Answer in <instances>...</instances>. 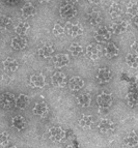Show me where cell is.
I'll use <instances>...</instances> for the list:
<instances>
[{
	"instance_id": "cell-1",
	"label": "cell",
	"mask_w": 138,
	"mask_h": 148,
	"mask_svg": "<svg viewBox=\"0 0 138 148\" xmlns=\"http://www.w3.org/2000/svg\"><path fill=\"white\" fill-rule=\"evenodd\" d=\"M113 103V96L110 92L104 91L97 96V104L100 109H108Z\"/></svg>"
},
{
	"instance_id": "cell-2",
	"label": "cell",
	"mask_w": 138,
	"mask_h": 148,
	"mask_svg": "<svg viewBox=\"0 0 138 148\" xmlns=\"http://www.w3.org/2000/svg\"><path fill=\"white\" fill-rule=\"evenodd\" d=\"M0 104H1L2 108L12 110L15 107H17V99L12 93L6 92V93H3L0 96Z\"/></svg>"
},
{
	"instance_id": "cell-3",
	"label": "cell",
	"mask_w": 138,
	"mask_h": 148,
	"mask_svg": "<svg viewBox=\"0 0 138 148\" xmlns=\"http://www.w3.org/2000/svg\"><path fill=\"white\" fill-rule=\"evenodd\" d=\"M112 77H113V74H112L110 69H108V67H101L97 72L96 80L100 84H106L109 81H111Z\"/></svg>"
},
{
	"instance_id": "cell-4",
	"label": "cell",
	"mask_w": 138,
	"mask_h": 148,
	"mask_svg": "<svg viewBox=\"0 0 138 148\" xmlns=\"http://www.w3.org/2000/svg\"><path fill=\"white\" fill-rule=\"evenodd\" d=\"M111 31L106 26H100L95 32V40L99 42H108L111 37Z\"/></svg>"
},
{
	"instance_id": "cell-5",
	"label": "cell",
	"mask_w": 138,
	"mask_h": 148,
	"mask_svg": "<svg viewBox=\"0 0 138 148\" xmlns=\"http://www.w3.org/2000/svg\"><path fill=\"white\" fill-rule=\"evenodd\" d=\"M64 30H66V34L70 35L72 37H78L80 35L83 34V27L80 24H74V23H67L64 26Z\"/></svg>"
},
{
	"instance_id": "cell-6",
	"label": "cell",
	"mask_w": 138,
	"mask_h": 148,
	"mask_svg": "<svg viewBox=\"0 0 138 148\" xmlns=\"http://www.w3.org/2000/svg\"><path fill=\"white\" fill-rule=\"evenodd\" d=\"M59 14H60V17L63 19H72L77 15V8L75 6V4L66 3L59 8Z\"/></svg>"
},
{
	"instance_id": "cell-7",
	"label": "cell",
	"mask_w": 138,
	"mask_h": 148,
	"mask_svg": "<svg viewBox=\"0 0 138 148\" xmlns=\"http://www.w3.org/2000/svg\"><path fill=\"white\" fill-rule=\"evenodd\" d=\"M49 136L52 141H62L67 138V132L60 126H53L49 130Z\"/></svg>"
},
{
	"instance_id": "cell-8",
	"label": "cell",
	"mask_w": 138,
	"mask_h": 148,
	"mask_svg": "<svg viewBox=\"0 0 138 148\" xmlns=\"http://www.w3.org/2000/svg\"><path fill=\"white\" fill-rule=\"evenodd\" d=\"M98 128L99 131L103 134H109L115 130V124L112 120L107 118H103L99 121L98 123Z\"/></svg>"
},
{
	"instance_id": "cell-9",
	"label": "cell",
	"mask_w": 138,
	"mask_h": 148,
	"mask_svg": "<svg viewBox=\"0 0 138 148\" xmlns=\"http://www.w3.org/2000/svg\"><path fill=\"white\" fill-rule=\"evenodd\" d=\"M128 26L129 25H128V22H127V21H124V20L116 21V22H114L113 24L109 27V29H110L112 34L119 35V34H123V33H125V32L127 31Z\"/></svg>"
},
{
	"instance_id": "cell-10",
	"label": "cell",
	"mask_w": 138,
	"mask_h": 148,
	"mask_svg": "<svg viewBox=\"0 0 138 148\" xmlns=\"http://www.w3.org/2000/svg\"><path fill=\"white\" fill-rule=\"evenodd\" d=\"M51 82L54 86L62 88V87H64L67 85V76L62 72H56L52 76Z\"/></svg>"
},
{
	"instance_id": "cell-11",
	"label": "cell",
	"mask_w": 138,
	"mask_h": 148,
	"mask_svg": "<svg viewBox=\"0 0 138 148\" xmlns=\"http://www.w3.org/2000/svg\"><path fill=\"white\" fill-rule=\"evenodd\" d=\"M69 62H70V57L68 54L60 53V54H57L53 57V64H54V66L56 69H61V67L66 66Z\"/></svg>"
},
{
	"instance_id": "cell-12",
	"label": "cell",
	"mask_w": 138,
	"mask_h": 148,
	"mask_svg": "<svg viewBox=\"0 0 138 148\" xmlns=\"http://www.w3.org/2000/svg\"><path fill=\"white\" fill-rule=\"evenodd\" d=\"M27 45V40L25 38L24 35H17V36L12 37V42H10V46L14 50H20L24 49Z\"/></svg>"
},
{
	"instance_id": "cell-13",
	"label": "cell",
	"mask_w": 138,
	"mask_h": 148,
	"mask_svg": "<svg viewBox=\"0 0 138 148\" xmlns=\"http://www.w3.org/2000/svg\"><path fill=\"white\" fill-rule=\"evenodd\" d=\"M103 52H104V55H105L107 58L112 59V58H114V57L118 56V54H119V50H118V48L116 47L113 42H108V44L104 47Z\"/></svg>"
},
{
	"instance_id": "cell-14",
	"label": "cell",
	"mask_w": 138,
	"mask_h": 148,
	"mask_svg": "<svg viewBox=\"0 0 138 148\" xmlns=\"http://www.w3.org/2000/svg\"><path fill=\"white\" fill-rule=\"evenodd\" d=\"M33 113L37 116H41L43 118L47 117V115L49 114V108H48V105L45 103V101H39L37 103L33 108Z\"/></svg>"
},
{
	"instance_id": "cell-15",
	"label": "cell",
	"mask_w": 138,
	"mask_h": 148,
	"mask_svg": "<svg viewBox=\"0 0 138 148\" xmlns=\"http://www.w3.org/2000/svg\"><path fill=\"white\" fill-rule=\"evenodd\" d=\"M30 84L37 88H43L46 85V78L42 74H35L30 76Z\"/></svg>"
},
{
	"instance_id": "cell-16",
	"label": "cell",
	"mask_w": 138,
	"mask_h": 148,
	"mask_svg": "<svg viewBox=\"0 0 138 148\" xmlns=\"http://www.w3.org/2000/svg\"><path fill=\"white\" fill-rule=\"evenodd\" d=\"M109 14H110L112 19H119L124 14L121 5L117 2H112L110 8H109Z\"/></svg>"
},
{
	"instance_id": "cell-17",
	"label": "cell",
	"mask_w": 138,
	"mask_h": 148,
	"mask_svg": "<svg viewBox=\"0 0 138 148\" xmlns=\"http://www.w3.org/2000/svg\"><path fill=\"white\" fill-rule=\"evenodd\" d=\"M26 124H27V121L21 115H18V116H15L12 119V127L17 130V131L21 132L23 131L25 127H26Z\"/></svg>"
},
{
	"instance_id": "cell-18",
	"label": "cell",
	"mask_w": 138,
	"mask_h": 148,
	"mask_svg": "<svg viewBox=\"0 0 138 148\" xmlns=\"http://www.w3.org/2000/svg\"><path fill=\"white\" fill-rule=\"evenodd\" d=\"M21 14L24 18H30L32 16H34L37 14V8L32 3L27 2L25 3L21 8Z\"/></svg>"
},
{
	"instance_id": "cell-19",
	"label": "cell",
	"mask_w": 138,
	"mask_h": 148,
	"mask_svg": "<svg viewBox=\"0 0 138 148\" xmlns=\"http://www.w3.org/2000/svg\"><path fill=\"white\" fill-rule=\"evenodd\" d=\"M86 55L89 59L97 60L101 57V50L95 45H89L86 48Z\"/></svg>"
},
{
	"instance_id": "cell-20",
	"label": "cell",
	"mask_w": 138,
	"mask_h": 148,
	"mask_svg": "<svg viewBox=\"0 0 138 148\" xmlns=\"http://www.w3.org/2000/svg\"><path fill=\"white\" fill-rule=\"evenodd\" d=\"M54 47L51 44H45L39 49V55L42 58H49L54 53Z\"/></svg>"
},
{
	"instance_id": "cell-21",
	"label": "cell",
	"mask_w": 138,
	"mask_h": 148,
	"mask_svg": "<svg viewBox=\"0 0 138 148\" xmlns=\"http://www.w3.org/2000/svg\"><path fill=\"white\" fill-rule=\"evenodd\" d=\"M18 66H19V64H18L17 60L14 59V58H10V57L6 58L3 61V67L8 73H15L18 69Z\"/></svg>"
},
{
	"instance_id": "cell-22",
	"label": "cell",
	"mask_w": 138,
	"mask_h": 148,
	"mask_svg": "<svg viewBox=\"0 0 138 148\" xmlns=\"http://www.w3.org/2000/svg\"><path fill=\"white\" fill-rule=\"evenodd\" d=\"M83 86H84V81L80 77H73L69 81V87L73 91L80 90Z\"/></svg>"
},
{
	"instance_id": "cell-23",
	"label": "cell",
	"mask_w": 138,
	"mask_h": 148,
	"mask_svg": "<svg viewBox=\"0 0 138 148\" xmlns=\"http://www.w3.org/2000/svg\"><path fill=\"white\" fill-rule=\"evenodd\" d=\"M86 21L89 25H91V26H97V25L100 24L102 21L101 15H100L98 12H90L87 14Z\"/></svg>"
},
{
	"instance_id": "cell-24",
	"label": "cell",
	"mask_w": 138,
	"mask_h": 148,
	"mask_svg": "<svg viewBox=\"0 0 138 148\" xmlns=\"http://www.w3.org/2000/svg\"><path fill=\"white\" fill-rule=\"evenodd\" d=\"M77 103L82 108H88L91 104V97L88 93H83L78 95L77 97Z\"/></svg>"
},
{
	"instance_id": "cell-25",
	"label": "cell",
	"mask_w": 138,
	"mask_h": 148,
	"mask_svg": "<svg viewBox=\"0 0 138 148\" xmlns=\"http://www.w3.org/2000/svg\"><path fill=\"white\" fill-rule=\"evenodd\" d=\"M126 145L128 146H137L138 145V135L135 132H129L127 136L124 139Z\"/></svg>"
},
{
	"instance_id": "cell-26",
	"label": "cell",
	"mask_w": 138,
	"mask_h": 148,
	"mask_svg": "<svg viewBox=\"0 0 138 148\" xmlns=\"http://www.w3.org/2000/svg\"><path fill=\"white\" fill-rule=\"evenodd\" d=\"M79 125L83 128H91L94 125V118L90 115H83L79 120Z\"/></svg>"
},
{
	"instance_id": "cell-27",
	"label": "cell",
	"mask_w": 138,
	"mask_h": 148,
	"mask_svg": "<svg viewBox=\"0 0 138 148\" xmlns=\"http://www.w3.org/2000/svg\"><path fill=\"white\" fill-rule=\"evenodd\" d=\"M126 63L132 69L138 67V54L136 53H129L126 56Z\"/></svg>"
},
{
	"instance_id": "cell-28",
	"label": "cell",
	"mask_w": 138,
	"mask_h": 148,
	"mask_svg": "<svg viewBox=\"0 0 138 148\" xmlns=\"http://www.w3.org/2000/svg\"><path fill=\"white\" fill-rule=\"evenodd\" d=\"M28 105H29V96L21 93L17 97V108H19L20 110H24Z\"/></svg>"
},
{
	"instance_id": "cell-29",
	"label": "cell",
	"mask_w": 138,
	"mask_h": 148,
	"mask_svg": "<svg viewBox=\"0 0 138 148\" xmlns=\"http://www.w3.org/2000/svg\"><path fill=\"white\" fill-rule=\"evenodd\" d=\"M29 28H30L29 23L24 22V21H23V22H20L19 24L16 26L15 31H16V33H17L18 35H25L28 32Z\"/></svg>"
},
{
	"instance_id": "cell-30",
	"label": "cell",
	"mask_w": 138,
	"mask_h": 148,
	"mask_svg": "<svg viewBox=\"0 0 138 148\" xmlns=\"http://www.w3.org/2000/svg\"><path fill=\"white\" fill-rule=\"evenodd\" d=\"M127 103L130 107L138 106V91H130L127 95Z\"/></svg>"
},
{
	"instance_id": "cell-31",
	"label": "cell",
	"mask_w": 138,
	"mask_h": 148,
	"mask_svg": "<svg viewBox=\"0 0 138 148\" xmlns=\"http://www.w3.org/2000/svg\"><path fill=\"white\" fill-rule=\"evenodd\" d=\"M126 12L127 14H128L129 16H131V17H135V16L138 15V3L137 2H130L128 3V5H127L126 8Z\"/></svg>"
},
{
	"instance_id": "cell-32",
	"label": "cell",
	"mask_w": 138,
	"mask_h": 148,
	"mask_svg": "<svg viewBox=\"0 0 138 148\" xmlns=\"http://www.w3.org/2000/svg\"><path fill=\"white\" fill-rule=\"evenodd\" d=\"M69 50L73 56H81V55L83 54V48L79 44H77V42L72 44L71 46H70Z\"/></svg>"
},
{
	"instance_id": "cell-33",
	"label": "cell",
	"mask_w": 138,
	"mask_h": 148,
	"mask_svg": "<svg viewBox=\"0 0 138 148\" xmlns=\"http://www.w3.org/2000/svg\"><path fill=\"white\" fill-rule=\"evenodd\" d=\"M12 23V18L10 16L6 15H2L0 17V25H1V28L2 29H8Z\"/></svg>"
},
{
	"instance_id": "cell-34",
	"label": "cell",
	"mask_w": 138,
	"mask_h": 148,
	"mask_svg": "<svg viewBox=\"0 0 138 148\" xmlns=\"http://www.w3.org/2000/svg\"><path fill=\"white\" fill-rule=\"evenodd\" d=\"M53 34L55 35V36H63L64 34H66V30H64V27H62L61 25L58 24V23H56V24L54 25V27H53Z\"/></svg>"
},
{
	"instance_id": "cell-35",
	"label": "cell",
	"mask_w": 138,
	"mask_h": 148,
	"mask_svg": "<svg viewBox=\"0 0 138 148\" xmlns=\"http://www.w3.org/2000/svg\"><path fill=\"white\" fill-rule=\"evenodd\" d=\"M10 143V135L6 132H2L0 135V146L1 147H5Z\"/></svg>"
},
{
	"instance_id": "cell-36",
	"label": "cell",
	"mask_w": 138,
	"mask_h": 148,
	"mask_svg": "<svg viewBox=\"0 0 138 148\" xmlns=\"http://www.w3.org/2000/svg\"><path fill=\"white\" fill-rule=\"evenodd\" d=\"M131 49L133 50L134 53L138 54V40H135V42H134L133 44L131 45Z\"/></svg>"
},
{
	"instance_id": "cell-37",
	"label": "cell",
	"mask_w": 138,
	"mask_h": 148,
	"mask_svg": "<svg viewBox=\"0 0 138 148\" xmlns=\"http://www.w3.org/2000/svg\"><path fill=\"white\" fill-rule=\"evenodd\" d=\"M4 1L10 5H16V4H18L21 0H4Z\"/></svg>"
},
{
	"instance_id": "cell-38",
	"label": "cell",
	"mask_w": 138,
	"mask_h": 148,
	"mask_svg": "<svg viewBox=\"0 0 138 148\" xmlns=\"http://www.w3.org/2000/svg\"><path fill=\"white\" fill-rule=\"evenodd\" d=\"M133 23H134V26L138 29V15L133 18Z\"/></svg>"
},
{
	"instance_id": "cell-39",
	"label": "cell",
	"mask_w": 138,
	"mask_h": 148,
	"mask_svg": "<svg viewBox=\"0 0 138 148\" xmlns=\"http://www.w3.org/2000/svg\"><path fill=\"white\" fill-rule=\"evenodd\" d=\"M66 3H71V4H75L76 2H78V0H64Z\"/></svg>"
},
{
	"instance_id": "cell-40",
	"label": "cell",
	"mask_w": 138,
	"mask_h": 148,
	"mask_svg": "<svg viewBox=\"0 0 138 148\" xmlns=\"http://www.w3.org/2000/svg\"><path fill=\"white\" fill-rule=\"evenodd\" d=\"M90 3H94V4H99V3H101L102 0H88Z\"/></svg>"
},
{
	"instance_id": "cell-41",
	"label": "cell",
	"mask_w": 138,
	"mask_h": 148,
	"mask_svg": "<svg viewBox=\"0 0 138 148\" xmlns=\"http://www.w3.org/2000/svg\"><path fill=\"white\" fill-rule=\"evenodd\" d=\"M49 1H51V0H39V2H41V3H47V2H49Z\"/></svg>"
},
{
	"instance_id": "cell-42",
	"label": "cell",
	"mask_w": 138,
	"mask_h": 148,
	"mask_svg": "<svg viewBox=\"0 0 138 148\" xmlns=\"http://www.w3.org/2000/svg\"><path fill=\"white\" fill-rule=\"evenodd\" d=\"M135 83H136V87H137V89H138V76L136 77V82H135Z\"/></svg>"
}]
</instances>
